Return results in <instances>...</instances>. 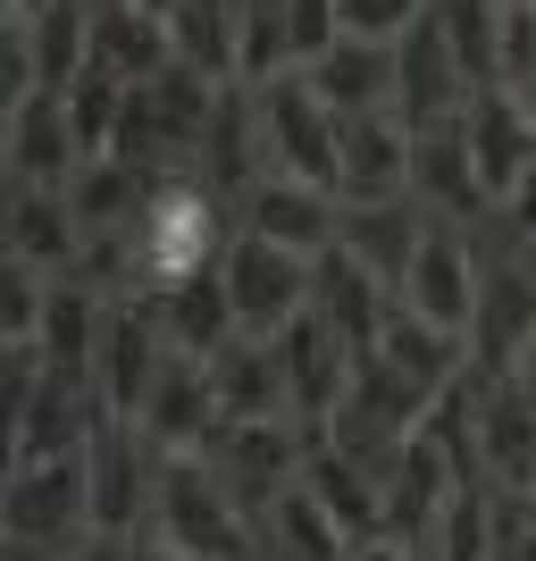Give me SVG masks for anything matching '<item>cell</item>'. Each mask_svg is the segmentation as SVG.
Instances as JSON below:
<instances>
[{"mask_svg":"<svg viewBox=\"0 0 536 561\" xmlns=\"http://www.w3.org/2000/svg\"><path fill=\"white\" fill-rule=\"evenodd\" d=\"M310 310H319L352 352H369L377 328H386V310H395V294H386L352 252H327V260H310Z\"/></svg>","mask_w":536,"mask_h":561,"instance_id":"24","label":"cell"},{"mask_svg":"<svg viewBox=\"0 0 536 561\" xmlns=\"http://www.w3.org/2000/svg\"><path fill=\"white\" fill-rule=\"evenodd\" d=\"M210 369V402H218V427H260V420H294L285 411V369H277V344L260 335H235Z\"/></svg>","mask_w":536,"mask_h":561,"instance_id":"21","label":"cell"},{"mask_svg":"<svg viewBox=\"0 0 536 561\" xmlns=\"http://www.w3.org/2000/svg\"><path fill=\"white\" fill-rule=\"evenodd\" d=\"M168 369V335L160 319H151V302H110V319H101V352H93V402H101V420H126L135 427L142 394L160 386Z\"/></svg>","mask_w":536,"mask_h":561,"instance_id":"9","label":"cell"},{"mask_svg":"<svg viewBox=\"0 0 536 561\" xmlns=\"http://www.w3.org/2000/svg\"><path fill=\"white\" fill-rule=\"evenodd\" d=\"M126 93H135V84H117L110 68H84L68 93H59L76 160H110V151H117V126H126Z\"/></svg>","mask_w":536,"mask_h":561,"instance_id":"34","label":"cell"},{"mask_svg":"<svg viewBox=\"0 0 536 561\" xmlns=\"http://www.w3.org/2000/svg\"><path fill=\"white\" fill-rule=\"evenodd\" d=\"M310 445H319L310 427H294V420H260V427H218L210 445H202V461H210L218 478H227V494L260 519V503H269V494L303 478V453H310Z\"/></svg>","mask_w":536,"mask_h":561,"instance_id":"11","label":"cell"},{"mask_svg":"<svg viewBox=\"0 0 536 561\" xmlns=\"http://www.w3.org/2000/svg\"><path fill=\"white\" fill-rule=\"evenodd\" d=\"M335 193L303 185V176H260L252 193H243V227L235 234H260V243H277V252L294 260H327L335 252Z\"/></svg>","mask_w":536,"mask_h":561,"instance_id":"14","label":"cell"},{"mask_svg":"<svg viewBox=\"0 0 536 561\" xmlns=\"http://www.w3.org/2000/svg\"><path fill=\"white\" fill-rule=\"evenodd\" d=\"M536 335V285L528 268H478V319H469V360L487 377H512L520 344Z\"/></svg>","mask_w":536,"mask_h":561,"instance_id":"22","label":"cell"},{"mask_svg":"<svg viewBox=\"0 0 536 561\" xmlns=\"http://www.w3.org/2000/svg\"><path fill=\"white\" fill-rule=\"evenodd\" d=\"M469 436H478V478H494L503 494L536 486V402L512 377H487L469 394Z\"/></svg>","mask_w":536,"mask_h":561,"instance_id":"13","label":"cell"},{"mask_svg":"<svg viewBox=\"0 0 536 561\" xmlns=\"http://www.w3.org/2000/svg\"><path fill=\"white\" fill-rule=\"evenodd\" d=\"M361 202H411V126L395 110L335 117V210Z\"/></svg>","mask_w":536,"mask_h":561,"instance_id":"10","label":"cell"},{"mask_svg":"<svg viewBox=\"0 0 536 561\" xmlns=\"http://www.w3.org/2000/svg\"><path fill=\"white\" fill-rule=\"evenodd\" d=\"M25 59H34V93H68L93 68V0H34L25 9Z\"/></svg>","mask_w":536,"mask_h":561,"instance_id":"26","label":"cell"},{"mask_svg":"<svg viewBox=\"0 0 536 561\" xmlns=\"http://www.w3.org/2000/svg\"><path fill=\"white\" fill-rule=\"evenodd\" d=\"M218 252H227V218H218L210 185H185V176H160L142 193L135 227H126V302H151L168 285L210 277Z\"/></svg>","mask_w":536,"mask_h":561,"instance_id":"1","label":"cell"},{"mask_svg":"<svg viewBox=\"0 0 536 561\" xmlns=\"http://www.w3.org/2000/svg\"><path fill=\"white\" fill-rule=\"evenodd\" d=\"M43 294H50L43 268H25V260L0 252V352L34 344V328H43Z\"/></svg>","mask_w":536,"mask_h":561,"instance_id":"36","label":"cell"},{"mask_svg":"<svg viewBox=\"0 0 536 561\" xmlns=\"http://www.w3.org/2000/svg\"><path fill=\"white\" fill-rule=\"evenodd\" d=\"M210 277H218V294H227L235 328L260 335V344L310 310V260L277 252V243H260V234H227V252H218Z\"/></svg>","mask_w":536,"mask_h":561,"instance_id":"4","label":"cell"},{"mask_svg":"<svg viewBox=\"0 0 536 561\" xmlns=\"http://www.w3.org/2000/svg\"><path fill=\"white\" fill-rule=\"evenodd\" d=\"M377 360L395 377H411L420 394H444L453 377H461V360H469V344L461 335H444V328H427V319H411V310H386V328H377Z\"/></svg>","mask_w":536,"mask_h":561,"instance_id":"32","label":"cell"},{"mask_svg":"<svg viewBox=\"0 0 536 561\" xmlns=\"http://www.w3.org/2000/svg\"><path fill=\"white\" fill-rule=\"evenodd\" d=\"M352 561H420V545H402V537H369V545H352Z\"/></svg>","mask_w":536,"mask_h":561,"instance_id":"39","label":"cell"},{"mask_svg":"<svg viewBox=\"0 0 536 561\" xmlns=\"http://www.w3.org/2000/svg\"><path fill=\"white\" fill-rule=\"evenodd\" d=\"M260 553H277V561H352V537L327 519L319 494L294 478V486H277L260 503Z\"/></svg>","mask_w":536,"mask_h":561,"instance_id":"28","label":"cell"},{"mask_svg":"<svg viewBox=\"0 0 536 561\" xmlns=\"http://www.w3.org/2000/svg\"><path fill=\"white\" fill-rule=\"evenodd\" d=\"M168 50L202 84H235V9L227 0H176L168 9Z\"/></svg>","mask_w":536,"mask_h":561,"instance_id":"33","label":"cell"},{"mask_svg":"<svg viewBox=\"0 0 536 561\" xmlns=\"http://www.w3.org/2000/svg\"><path fill=\"white\" fill-rule=\"evenodd\" d=\"M252 93V117H260V160L269 176H303V185L335 193V117L310 101V84L294 68L269 76V84H243Z\"/></svg>","mask_w":536,"mask_h":561,"instance_id":"5","label":"cell"},{"mask_svg":"<svg viewBox=\"0 0 536 561\" xmlns=\"http://www.w3.org/2000/svg\"><path fill=\"white\" fill-rule=\"evenodd\" d=\"M303 486L327 503V519L344 528L352 545H369V537H386V469H369L361 453H344V445H310L303 453Z\"/></svg>","mask_w":536,"mask_h":561,"instance_id":"19","label":"cell"},{"mask_svg":"<svg viewBox=\"0 0 536 561\" xmlns=\"http://www.w3.org/2000/svg\"><path fill=\"white\" fill-rule=\"evenodd\" d=\"M135 9H151V18H168V9H176V0H135Z\"/></svg>","mask_w":536,"mask_h":561,"instance_id":"43","label":"cell"},{"mask_svg":"<svg viewBox=\"0 0 536 561\" xmlns=\"http://www.w3.org/2000/svg\"><path fill=\"white\" fill-rule=\"evenodd\" d=\"M151 478H160V453L142 445L126 420H101L84 436V494H93L101 545H135L151 528Z\"/></svg>","mask_w":536,"mask_h":561,"instance_id":"6","label":"cell"},{"mask_svg":"<svg viewBox=\"0 0 536 561\" xmlns=\"http://www.w3.org/2000/svg\"><path fill=\"white\" fill-rule=\"evenodd\" d=\"M335 0H285V68H310L319 50H335Z\"/></svg>","mask_w":536,"mask_h":561,"instance_id":"38","label":"cell"},{"mask_svg":"<svg viewBox=\"0 0 536 561\" xmlns=\"http://www.w3.org/2000/svg\"><path fill=\"white\" fill-rule=\"evenodd\" d=\"M160 185V176H142V168H126V160H84L68 176V218H76V234L93 243V234H126L135 227V210H142V193Z\"/></svg>","mask_w":536,"mask_h":561,"instance_id":"31","label":"cell"},{"mask_svg":"<svg viewBox=\"0 0 536 561\" xmlns=\"http://www.w3.org/2000/svg\"><path fill=\"white\" fill-rule=\"evenodd\" d=\"M227 9H243V0H227Z\"/></svg>","mask_w":536,"mask_h":561,"instance_id":"45","label":"cell"},{"mask_svg":"<svg viewBox=\"0 0 536 561\" xmlns=\"http://www.w3.org/2000/svg\"><path fill=\"white\" fill-rule=\"evenodd\" d=\"M420 561H494V486H453L427 519Z\"/></svg>","mask_w":536,"mask_h":561,"instance_id":"35","label":"cell"},{"mask_svg":"<svg viewBox=\"0 0 536 561\" xmlns=\"http://www.w3.org/2000/svg\"><path fill=\"white\" fill-rule=\"evenodd\" d=\"M310 84L327 117H369V110H395V43H335L319 50L310 68H294Z\"/></svg>","mask_w":536,"mask_h":561,"instance_id":"20","label":"cell"},{"mask_svg":"<svg viewBox=\"0 0 536 561\" xmlns=\"http://www.w3.org/2000/svg\"><path fill=\"white\" fill-rule=\"evenodd\" d=\"M93 537V494H84V453H59V461H18L0 478V545H25V553H76Z\"/></svg>","mask_w":536,"mask_h":561,"instance_id":"3","label":"cell"},{"mask_svg":"<svg viewBox=\"0 0 536 561\" xmlns=\"http://www.w3.org/2000/svg\"><path fill=\"white\" fill-rule=\"evenodd\" d=\"M420 234H427L420 202H361V210L335 218V252H352L386 294H395L402 268H411V252H420Z\"/></svg>","mask_w":536,"mask_h":561,"instance_id":"23","label":"cell"},{"mask_svg":"<svg viewBox=\"0 0 536 561\" xmlns=\"http://www.w3.org/2000/svg\"><path fill=\"white\" fill-rule=\"evenodd\" d=\"M461 101H469V76L453 68L436 18H420L395 43V117L411 126V135H427V126H444V117H461Z\"/></svg>","mask_w":536,"mask_h":561,"instance_id":"16","label":"cell"},{"mask_svg":"<svg viewBox=\"0 0 536 561\" xmlns=\"http://www.w3.org/2000/svg\"><path fill=\"white\" fill-rule=\"evenodd\" d=\"M461 151H469V176L487 193V210H503L512 185L536 160V135H528V117H520V101L503 93V84H478V93L461 101Z\"/></svg>","mask_w":536,"mask_h":561,"instance_id":"12","label":"cell"},{"mask_svg":"<svg viewBox=\"0 0 536 561\" xmlns=\"http://www.w3.org/2000/svg\"><path fill=\"white\" fill-rule=\"evenodd\" d=\"M93 68H110L117 84H151L176 68L168 50V18L135 9V0H93Z\"/></svg>","mask_w":536,"mask_h":561,"instance_id":"25","label":"cell"},{"mask_svg":"<svg viewBox=\"0 0 536 561\" xmlns=\"http://www.w3.org/2000/svg\"><path fill=\"white\" fill-rule=\"evenodd\" d=\"M512 386H520V394L536 402V335H528V344H520V360H512Z\"/></svg>","mask_w":536,"mask_h":561,"instance_id":"40","label":"cell"},{"mask_svg":"<svg viewBox=\"0 0 536 561\" xmlns=\"http://www.w3.org/2000/svg\"><path fill=\"white\" fill-rule=\"evenodd\" d=\"M512 101H520V117H528V135H536V68H528V76L512 84Z\"/></svg>","mask_w":536,"mask_h":561,"instance_id":"41","label":"cell"},{"mask_svg":"<svg viewBox=\"0 0 536 561\" xmlns=\"http://www.w3.org/2000/svg\"><path fill=\"white\" fill-rule=\"evenodd\" d=\"M269 344H277V369H285V411H294V427L327 436L335 411H344V394H352V360H361V352L327 328L319 310H303V319L277 328Z\"/></svg>","mask_w":536,"mask_h":561,"instance_id":"7","label":"cell"},{"mask_svg":"<svg viewBox=\"0 0 536 561\" xmlns=\"http://www.w3.org/2000/svg\"><path fill=\"white\" fill-rule=\"evenodd\" d=\"M176 561H260V519L227 494L202 453H168L160 478H151V528Z\"/></svg>","mask_w":536,"mask_h":561,"instance_id":"2","label":"cell"},{"mask_svg":"<svg viewBox=\"0 0 536 561\" xmlns=\"http://www.w3.org/2000/svg\"><path fill=\"white\" fill-rule=\"evenodd\" d=\"M76 142H68V110L59 93H25L18 117H9V176L18 185H68L76 176Z\"/></svg>","mask_w":536,"mask_h":561,"instance_id":"29","label":"cell"},{"mask_svg":"<svg viewBox=\"0 0 536 561\" xmlns=\"http://www.w3.org/2000/svg\"><path fill=\"white\" fill-rule=\"evenodd\" d=\"M135 436L151 453H202L218 436V402H210V369L202 360H185V352H168V369H160V386L142 394V411H135Z\"/></svg>","mask_w":536,"mask_h":561,"instance_id":"15","label":"cell"},{"mask_svg":"<svg viewBox=\"0 0 536 561\" xmlns=\"http://www.w3.org/2000/svg\"><path fill=\"white\" fill-rule=\"evenodd\" d=\"M101 319H110V294L84 277H59L43 294V328H34V352H43L50 377H68L93 394V352H101Z\"/></svg>","mask_w":536,"mask_h":561,"instance_id":"18","label":"cell"},{"mask_svg":"<svg viewBox=\"0 0 536 561\" xmlns=\"http://www.w3.org/2000/svg\"><path fill=\"white\" fill-rule=\"evenodd\" d=\"M0 252L43 268V277H68L76 252H84V234L68 218V193L59 185H9L0 193Z\"/></svg>","mask_w":536,"mask_h":561,"instance_id":"17","label":"cell"},{"mask_svg":"<svg viewBox=\"0 0 536 561\" xmlns=\"http://www.w3.org/2000/svg\"><path fill=\"white\" fill-rule=\"evenodd\" d=\"M151 319H160L168 352H185V360H218V352L235 344V310L227 294H218V277H193V285H168V294H151Z\"/></svg>","mask_w":536,"mask_h":561,"instance_id":"30","label":"cell"},{"mask_svg":"<svg viewBox=\"0 0 536 561\" xmlns=\"http://www.w3.org/2000/svg\"><path fill=\"white\" fill-rule=\"evenodd\" d=\"M9 9H34V0H9Z\"/></svg>","mask_w":536,"mask_h":561,"instance_id":"44","label":"cell"},{"mask_svg":"<svg viewBox=\"0 0 536 561\" xmlns=\"http://www.w3.org/2000/svg\"><path fill=\"white\" fill-rule=\"evenodd\" d=\"M126 561H176V553H168L160 537H135V545H126Z\"/></svg>","mask_w":536,"mask_h":561,"instance_id":"42","label":"cell"},{"mask_svg":"<svg viewBox=\"0 0 536 561\" xmlns=\"http://www.w3.org/2000/svg\"><path fill=\"white\" fill-rule=\"evenodd\" d=\"M411 202H420L427 218H444V227L469 218V210H487V193H478V176H469V151H461V117L411 135Z\"/></svg>","mask_w":536,"mask_h":561,"instance_id":"27","label":"cell"},{"mask_svg":"<svg viewBox=\"0 0 536 561\" xmlns=\"http://www.w3.org/2000/svg\"><path fill=\"white\" fill-rule=\"evenodd\" d=\"M427 18V0H335V34L344 43H402Z\"/></svg>","mask_w":536,"mask_h":561,"instance_id":"37","label":"cell"},{"mask_svg":"<svg viewBox=\"0 0 536 561\" xmlns=\"http://www.w3.org/2000/svg\"><path fill=\"white\" fill-rule=\"evenodd\" d=\"M395 310H411V319H427V328H444V335L469 344V319H478V260H469V234H453L444 218H427L420 252H411V268H402V285H395Z\"/></svg>","mask_w":536,"mask_h":561,"instance_id":"8","label":"cell"}]
</instances>
